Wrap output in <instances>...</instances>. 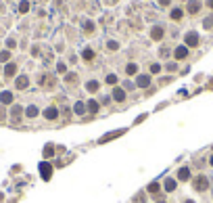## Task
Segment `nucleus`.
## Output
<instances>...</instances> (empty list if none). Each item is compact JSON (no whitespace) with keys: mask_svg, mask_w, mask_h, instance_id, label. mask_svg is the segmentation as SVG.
<instances>
[{"mask_svg":"<svg viewBox=\"0 0 213 203\" xmlns=\"http://www.w3.org/2000/svg\"><path fill=\"white\" fill-rule=\"evenodd\" d=\"M211 166H213V155H211Z\"/></svg>","mask_w":213,"mask_h":203,"instance_id":"c756f323","label":"nucleus"},{"mask_svg":"<svg viewBox=\"0 0 213 203\" xmlns=\"http://www.w3.org/2000/svg\"><path fill=\"white\" fill-rule=\"evenodd\" d=\"M56 115H59V111H56L55 107H48V109L44 111V117L46 119H56Z\"/></svg>","mask_w":213,"mask_h":203,"instance_id":"423d86ee","label":"nucleus"},{"mask_svg":"<svg viewBox=\"0 0 213 203\" xmlns=\"http://www.w3.org/2000/svg\"><path fill=\"white\" fill-rule=\"evenodd\" d=\"M21 13H25V11H27V8H29V4H27V2H21Z\"/></svg>","mask_w":213,"mask_h":203,"instance_id":"a878e982","label":"nucleus"},{"mask_svg":"<svg viewBox=\"0 0 213 203\" xmlns=\"http://www.w3.org/2000/svg\"><path fill=\"white\" fill-rule=\"evenodd\" d=\"M17 88H27V77L21 76L19 80H17Z\"/></svg>","mask_w":213,"mask_h":203,"instance_id":"ddd939ff","label":"nucleus"},{"mask_svg":"<svg viewBox=\"0 0 213 203\" xmlns=\"http://www.w3.org/2000/svg\"><path fill=\"white\" fill-rule=\"evenodd\" d=\"M40 174L44 180H48L50 176H52V166H50L48 161H44V163H40Z\"/></svg>","mask_w":213,"mask_h":203,"instance_id":"f257e3e1","label":"nucleus"},{"mask_svg":"<svg viewBox=\"0 0 213 203\" xmlns=\"http://www.w3.org/2000/svg\"><path fill=\"white\" fill-rule=\"evenodd\" d=\"M182 15H184V13H182V8H173V11H172V19H182Z\"/></svg>","mask_w":213,"mask_h":203,"instance_id":"2eb2a0df","label":"nucleus"},{"mask_svg":"<svg viewBox=\"0 0 213 203\" xmlns=\"http://www.w3.org/2000/svg\"><path fill=\"white\" fill-rule=\"evenodd\" d=\"M209 7H211V8H213V0H209Z\"/></svg>","mask_w":213,"mask_h":203,"instance_id":"c85d7f7f","label":"nucleus"},{"mask_svg":"<svg viewBox=\"0 0 213 203\" xmlns=\"http://www.w3.org/2000/svg\"><path fill=\"white\" fill-rule=\"evenodd\" d=\"M25 115H27V117H36V115H38V109H36L34 105L27 107V109H25Z\"/></svg>","mask_w":213,"mask_h":203,"instance_id":"f8f14e48","label":"nucleus"},{"mask_svg":"<svg viewBox=\"0 0 213 203\" xmlns=\"http://www.w3.org/2000/svg\"><path fill=\"white\" fill-rule=\"evenodd\" d=\"M186 44H188V46H196V44H199V36L194 34V32H192V34H188V36H186Z\"/></svg>","mask_w":213,"mask_h":203,"instance_id":"7ed1b4c3","label":"nucleus"},{"mask_svg":"<svg viewBox=\"0 0 213 203\" xmlns=\"http://www.w3.org/2000/svg\"><path fill=\"white\" fill-rule=\"evenodd\" d=\"M0 101H2L4 105H8V103H13V94H11V92H2V94H0Z\"/></svg>","mask_w":213,"mask_h":203,"instance_id":"9d476101","label":"nucleus"},{"mask_svg":"<svg viewBox=\"0 0 213 203\" xmlns=\"http://www.w3.org/2000/svg\"><path fill=\"white\" fill-rule=\"evenodd\" d=\"M178 176H180V180H188V178H190V170H188V168H182L178 172Z\"/></svg>","mask_w":213,"mask_h":203,"instance_id":"9b49d317","label":"nucleus"},{"mask_svg":"<svg viewBox=\"0 0 213 203\" xmlns=\"http://www.w3.org/2000/svg\"><path fill=\"white\" fill-rule=\"evenodd\" d=\"M7 59H8V52H7V50H4V52H0V61H7Z\"/></svg>","mask_w":213,"mask_h":203,"instance_id":"bb28decb","label":"nucleus"},{"mask_svg":"<svg viewBox=\"0 0 213 203\" xmlns=\"http://www.w3.org/2000/svg\"><path fill=\"white\" fill-rule=\"evenodd\" d=\"M184 203H194V201H184Z\"/></svg>","mask_w":213,"mask_h":203,"instance_id":"7c9ffc66","label":"nucleus"},{"mask_svg":"<svg viewBox=\"0 0 213 203\" xmlns=\"http://www.w3.org/2000/svg\"><path fill=\"white\" fill-rule=\"evenodd\" d=\"M113 98L121 103V101H125V92L121 90V88H115V90H113Z\"/></svg>","mask_w":213,"mask_h":203,"instance_id":"0eeeda50","label":"nucleus"},{"mask_svg":"<svg viewBox=\"0 0 213 203\" xmlns=\"http://www.w3.org/2000/svg\"><path fill=\"white\" fill-rule=\"evenodd\" d=\"M159 189H161V186H159L157 182H152L151 186H148V193H159Z\"/></svg>","mask_w":213,"mask_h":203,"instance_id":"412c9836","label":"nucleus"},{"mask_svg":"<svg viewBox=\"0 0 213 203\" xmlns=\"http://www.w3.org/2000/svg\"><path fill=\"white\" fill-rule=\"evenodd\" d=\"M88 111L90 113H96L98 111V103H96V101H90V103H88Z\"/></svg>","mask_w":213,"mask_h":203,"instance_id":"4468645a","label":"nucleus"},{"mask_svg":"<svg viewBox=\"0 0 213 203\" xmlns=\"http://www.w3.org/2000/svg\"><path fill=\"white\" fill-rule=\"evenodd\" d=\"M173 55H176V59H186V55H188V48H186V46H178Z\"/></svg>","mask_w":213,"mask_h":203,"instance_id":"39448f33","label":"nucleus"},{"mask_svg":"<svg viewBox=\"0 0 213 203\" xmlns=\"http://www.w3.org/2000/svg\"><path fill=\"white\" fill-rule=\"evenodd\" d=\"M15 71H17V67H15V65L11 63V65H7V69H4V73H7V76H13Z\"/></svg>","mask_w":213,"mask_h":203,"instance_id":"dca6fc26","label":"nucleus"},{"mask_svg":"<svg viewBox=\"0 0 213 203\" xmlns=\"http://www.w3.org/2000/svg\"><path fill=\"white\" fill-rule=\"evenodd\" d=\"M92 57H94V52H92V50H84V59H86V61H90V59H92Z\"/></svg>","mask_w":213,"mask_h":203,"instance_id":"4be33fe9","label":"nucleus"},{"mask_svg":"<svg viewBox=\"0 0 213 203\" xmlns=\"http://www.w3.org/2000/svg\"><path fill=\"white\" fill-rule=\"evenodd\" d=\"M194 186H196V191H205L207 186H209V182H207L205 176H199V178H196V182H194Z\"/></svg>","mask_w":213,"mask_h":203,"instance_id":"f03ea898","label":"nucleus"},{"mask_svg":"<svg viewBox=\"0 0 213 203\" xmlns=\"http://www.w3.org/2000/svg\"><path fill=\"white\" fill-rule=\"evenodd\" d=\"M52 155H55V151H52V147H46V149H44V157H46V159H50Z\"/></svg>","mask_w":213,"mask_h":203,"instance_id":"a211bd4d","label":"nucleus"},{"mask_svg":"<svg viewBox=\"0 0 213 203\" xmlns=\"http://www.w3.org/2000/svg\"><path fill=\"white\" fill-rule=\"evenodd\" d=\"M107 82H109V84H117V76H109V77H107Z\"/></svg>","mask_w":213,"mask_h":203,"instance_id":"393cba45","label":"nucleus"},{"mask_svg":"<svg viewBox=\"0 0 213 203\" xmlns=\"http://www.w3.org/2000/svg\"><path fill=\"white\" fill-rule=\"evenodd\" d=\"M73 111H75L77 115H82V113L86 111V109H84V105H82V103H75V107H73Z\"/></svg>","mask_w":213,"mask_h":203,"instance_id":"f3484780","label":"nucleus"},{"mask_svg":"<svg viewBox=\"0 0 213 203\" xmlns=\"http://www.w3.org/2000/svg\"><path fill=\"white\" fill-rule=\"evenodd\" d=\"M90 92H94V90H98V82H88V86H86Z\"/></svg>","mask_w":213,"mask_h":203,"instance_id":"6ab92c4d","label":"nucleus"},{"mask_svg":"<svg viewBox=\"0 0 213 203\" xmlns=\"http://www.w3.org/2000/svg\"><path fill=\"white\" fill-rule=\"evenodd\" d=\"M159 203H163V201H159Z\"/></svg>","mask_w":213,"mask_h":203,"instance_id":"2f4dec72","label":"nucleus"},{"mask_svg":"<svg viewBox=\"0 0 213 203\" xmlns=\"http://www.w3.org/2000/svg\"><path fill=\"white\" fill-rule=\"evenodd\" d=\"M165 189L173 191V189H176V182H173V180H165Z\"/></svg>","mask_w":213,"mask_h":203,"instance_id":"aec40b11","label":"nucleus"},{"mask_svg":"<svg viewBox=\"0 0 213 203\" xmlns=\"http://www.w3.org/2000/svg\"><path fill=\"white\" fill-rule=\"evenodd\" d=\"M128 76H134V73H136V65H128Z\"/></svg>","mask_w":213,"mask_h":203,"instance_id":"5701e85b","label":"nucleus"},{"mask_svg":"<svg viewBox=\"0 0 213 203\" xmlns=\"http://www.w3.org/2000/svg\"><path fill=\"white\" fill-rule=\"evenodd\" d=\"M151 36H152V40H161L163 38V27H152Z\"/></svg>","mask_w":213,"mask_h":203,"instance_id":"6e6552de","label":"nucleus"},{"mask_svg":"<svg viewBox=\"0 0 213 203\" xmlns=\"http://www.w3.org/2000/svg\"><path fill=\"white\" fill-rule=\"evenodd\" d=\"M151 71L152 73H159L161 71V65H151Z\"/></svg>","mask_w":213,"mask_h":203,"instance_id":"b1692460","label":"nucleus"},{"mask_svg":"<svg viewBox=\"0 0 213 203\" xmlns=\"http://www.w3.org/2000/svg\"><path fill=\"white\" fill-rule=\"evenodd\" d=\"M161 4H163V7H167V4H169V0H161Z\"/></svg>","mask_w":213,"mask_h":203,"instance_id":"cd10ccee","label":"nucleus"},{"mask_svg":"<svg viewBox=\"0 0 213 203\" xmlns=\"http://www.w3.org/2000/svg\"><path fill=\"white\" fill-rule=\"evenodd\" d=\"M199 8H201V2L199 0H192V2L188 4V13H199Z\"/></svg>","mask_w":213,"mask_h":203,"instance_id":"1a4fd4ad","label":"nucleus"},{"mask_svg":"<svg viewBox=\"0 0 213 203\" xmlns=\"http://www.w3.org/2000/svg\"><path fill=\"white\" fill-rule=\"evenodd\" d=\"M136 84L140 86V88H146V86L151 84V77H148V76H138V80H136Z\"/></svg>","mask_w":213,"mask_h":203,"instance_id":"20e7f679","label":"nucleus"}]
</instances>
